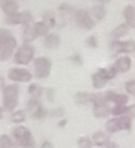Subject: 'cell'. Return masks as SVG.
<instances>
[{
	"mask_svg": "<svg viewBox=\"0 0 135 148\" xmlns=\"http://www.w3.org/2000/svg\"><path fill=\"white\" fill-rule=\"evenodd\" d=\"M130 65H131V60L130 58L128 57H122L116 62V67L117 71L119 72H126L127 70L130 68Z\"/></svg>",
	"mask_w": 135,
	"mask_h": 148,
	"instance_id": "15",
	"label": "cell"
},
{
	"mask_svg": "<svg viewBox=\"0 0 135 148\" xmlns=\"http://www.w3.org/2000/svg\"><path fill=\"white\" fill-rule=\"evenodd\" d=\"M43 87L41 85L37 84V83H32L29 86V93L33 99H41V97L43 95Z\"/></svg>",
	"mask_w": 135,
	"mask_h": 148,
	"instance_id": "18",
	"label": "cell"
},
{
	"mask_svg": "<svg viewBox=\"0 0 135 148\" xmlns=\"http://www.w3.org/2000/svg\"><path fill=\"white\" fill-rule=\"evenodd\" d=\"M108 141H109L108 135L103 133V132H96L92 136V142L98 146L105 145L106 143H108Z\"/></svg>",
	"mask_w": 135,
	"mask_h": 148,
	"instance_id": "20",
	"label": "cell"
},
{
	"mask_svg": "<svg viewBox=\"0 0 135 148\" xmlns=\"http://www.w3.org/2000/svg\"><path fill=\"white\" fill-rule=\"evenodd\" d=\"M46 97H47L49 103H53L55 99V90L53 88H48L46 90Z\"/></svg>",
	"mask_w": 135,
	"mask_h": 148,
	"instance_id": "36",
	"label": "cell"
},
{
	"mask_svg": "<svg viewBox=\"0 0 135 148\" xmlns=\"http://www.w3.org/2000/svg\"><path fill=\"white\" fill-rule=\"evenodd\" d=\"M13 145L12 140L6 134L0 136V148H11Z\"/></svg>",
	"mask_w": 135,
	"mask_h": 148,
	"instance_id": "28",
	"label": "cell"
},
{
	"mask_svg": "<svg viewBox=\"0 0 135 148\" xmlns=\"http://www.w3.org/2000/svg\"><path fill=\"white\" fill-rule=\"evenodd\" d=\"M66 125H67V120H66V119H64V120H62V121H60L59 124H58V126H59V127H61V128L65 127Z\"/></svg>",
	"mask_w": 135,
	"mask_h": 148,
	"instance_id": "41",
	"label": "cell"
},
{
	"mask_svg": "<svg viewBox=\"0 0 135 148\" xmlns=\"http://www.w3.org/2000/svg\"><path fill=\"white\" fill-rule=\"evenodd\" d=\"M13 136L21 147L32 148L35 145V139H34L33 134L25 126H17V128H14Z\"/></svg>",
	"mask_w": 135,
	"mask_h": 148,
	"instance_id": "4",
	"label": "cell"
},
{
	"mask_svg": "<svg viewBox=\"0 0 135 148\" xmlns=\"http://www.w3.org/2000/svg\"><path fill=\"white\" fill-rule=\"evenodd\" d=\"M42 148H54V146L50 141H45L42 144Z\"/></svg>",
	"mask_w": 135,
	"mask_h": 148,
	"instance_id": "39",
	"label": "cell"
},
{
	"mask_svg": "<svg viewBox=\"0 0 135 148\" xmlns=\"http://www.w3.org/2000/svg\"><path fill=\"white\" fill-rule=\"evenodd\" d=\"M124 15H125V18H126L127 23H128V25H132V27H135V10H134V7L131 6V5H128V6L125 7Z\"/></svg>",
	"mask_w": 135,
	"mask_h": 148,
	"instance_id": "19",
	"label": "cell"
},
{
	"mask_svg": "<svg viewBox=\"0 0 135 148\" xmlns=\"http://www.w3.org/2000/svg\"><path fill=\"white\" fill-rule=\"evenodd\" d=\"M49 29L50 27L42 21H37L34 23L32 27L27 25V29L25 32V40L28 43H31L32 41H34L35 39L40 37H46L47 35H49Z\"/></svg>",
	"mask_w": 135,
	"mask_h": 148,
	"instance_id": "2",
	"label": "cell"
},
{
	"mask_svg": "<svg viewBox=\"0 0 135 148\" xmlns=\"http://www.w3.org/2000/svg\"><path fill=\"white\" fill-rule=\"evenodd\" d=\"M32 19H33V16L30 11H21V12H17L10 16H7L6 21L9 25H23L27 27L30 25Z\"/></svg>",
	"mask_w": 135,
	"mask_h": 148,
	"instance_id": "10",
	"label": "cell"
},
{
	"mask_svg": "<svg viewBox=\"0 0 135 148\" xmlns=\"http://www.w3.org/2000/svg\"><path fill=\"white\" fill-rule=\"evenodd\" d=\"M92 14H94V16L96 17V19H98V21L103 19L107 14L106 9H105L103 6H100V5H96V6H94V8L92 9Z\"/></svg>",
	"mask_w": 135,
	"mask_h": 148,
	"instance_id": "26",
	"label": "cell"
},
{
	"mask_svg": "<svg viewBox=\"0 0 135 148\" xmlns=\"http://www.w3.org/2000/svg\"><path fill=\"white\" fill-rule=\"evenodd\" d=\"M69 59L77 66H80L82 64V58H81V56H80L79 54H74V55H72Z\"/></svg>",
	"mask_w": 135,
	"mask_h": 148,
	"instance_id": "35",
	"label": "cell"
},
{
	"mask_svg": "<svg viewBox=\"0 0 135 148\" xmlns=\"http://www.w3.org/2000/svg\"><path fill=\"white\" fill-rule=\"evenodd\" d=\"M28 111L32 115V117L38 120L44 119L48 116V111L42 106V103L38 99L32 97L30 99L28 103Z\"/></svg>",
	"mask_w": 135,
	"mask_h": 148,
	"instance_id": "6",
	"label": "cell"
},
{
	"mask_svg": "<svg viewBox=\"0 0 135 148\" xmlns=\"http://www.w3.org/2000/svg\"><path fill=\"white\" fill-rule=\"evenodd\" d=\"M98 72H100L101 75H102L104 78L109 80V79H112L116 76L117 69L115 66H112V67H110V68H103V69H100Z\"/></svg>",
	"mask_w": 135,
	"mask_h": 148,
	"instance_id": "22",
	"label": "cell"
},
{
	"mask_svg": "<svg viewBox=\"0 0 135 148\" xmlns=\"http://www.w3.org/2000/svg\"><path fill=\"white\" fill-rule=\"evenodd\" d=\"M92 97L94 95L88 92H77L74 97L75 101L78 105H84L87 103H92Z\"/></svg>",
	"mask_w": 135,
	"mask_h": 148,
	"instance_id": "17",
	"label": "cell"
},
{
	"mask_svg": "<svg viewBox=\"0 0 135 148\" xmlns=\"http://www.w3.org/2000/svg\"><path fill=\"white\" fill-rule=\"evenodd\" d=\"M127 112H129V113H130L131 115L134 116V117H135V105L134 106H131V107L129 108L128 111H127Z\"/></svg>",
	"mask_w": 135,
	"mask_h": 148,
	"instance_id": "40",
	"label": "cell"
},
{
	"mask_svg": "<svg viewBox=\"0 0 135 148\" xmlns=\"http://www.w3.org/2000/svg\"><path fill=\"white\" fill-rule=\"evenodd\" d=\"M34 69H35V75L38 78H47L51 73L52 63L46 57L36 58L34 61Z\"/></svg>",
	"mask_w": 135,
	"mask_h": 148,
	"instance_id": "5",
	"label": "cell"
},
{
	"mask_svg": "<svg viewBox=\"0 0 135 148\" xmlns=\"http://www.w3.org/2000/svg\"><path fill=\"white\" fill-rule=\"evenodd\" d=\"M11 37V33L7 29H0V45Z\"/></svg>",
	"mask_w": 135,
	"mask_h": 148,
	"instance_id": "32",
	"label": "cell"
},
{
	"mask_svg": "<svg viewBox=\"0 0 135 148\" xmlns=\"http://www.w3.org/2000/svg\"><path fill=\"white\" fill-rule=\"evenodd\" d=\"M126 87V90L128 91L131 95H135V81H128V82L125 84Z\"/></svg>",
	"mask_w": 135,
	"mask_h": 148,
	"instance_id": "37",
	"label": "cell"
},
{
	"mask_svg": "<svg viewBox=\"0 0 135 148\" xmlns=\"http://www.w3.org/2000/svg\"><path fill=\"white\" fill-rule=\"evenodd\" d=\"M86 44H87L90 47L96 48V46H98V40H96V38L94 37V36H90V37H88L87 40H86Z\"/></svg>",
	"mask_w": 135,
	"mask_h": 148,
	"instance_id": "38",
	"label": "cell"
},
{
	"mask_svg": "<svg viewBox=\"0 0 135 148\" xmlns=\"http://www.w3.org/2000/svg\"><path fill=\"white\" fill-rule=\"evenodd\" d=\"M127 111H128V109H127L124 105H117L116 107L112 110V113L114 114V115H122L123 113H125V112H127Z\"/></svg>",
	"mask_w": 135,
	"mask_h": 148,
	"instance_id": "34",
	"label": "cell"
},
{
	"mask_svg": "<svg viewBox=\"0 0 135 148\" xmlns=\"http://www.w3.org/2000/svg\"><path fill=\"white\" fill-rule=\"evenodd\" d=\"M127 32H128V25L123 23V25L117 27L115 29H113L111 35H112V37H114V38H120V37H122V36H124Z\"/></svg>",
	"mask_w": 135,
	"mask_h": 148,
	"instance_id": "25",
	"label": "cell"
},
{
	"mask_svg": "<svg viewBox=\"0 0 135 148\" xmlns=\"http://www.w3.org/2000/svg\"><path fill=\"white\" fill-rule=\"evenodd\" d=\"M0 6L7 16H10V15L19 12V4L15 0H5V1L0 3Z\"/></svg>",
	"mask_w": 135,
	"mask_h": 148,
	"instance_id": "12",
	"label": "cell"
},
{
	"mask_svg": "<svg viewBox=\"0 0 135 148\" xmlns=\"http://www.w3.org/2000/svg\"><path fill=\"white\" fill-rule=\"evenodd\" d=\"M43 21L48 25L49 27H54L56 25V18L53 13L51 12H45L43 15Z\"/></svg>",
	"mask_w": 135,
	"mask_h": 148,
	"instance_id": "27",
	"label": "cell"
},
{
	"mask_svg": "<svg viewBox=\"0 0 135 148\" xmlns=\"http://www.w3.org/2000/svg\"><path fill=\"white\" fill-rule=\"evenodd\" d=\"M59 10L60 12H62L63 14H66V15H70L72 13H75V11L72 9V7H70L68 4L66 3H62L61 5L59 6Z\"/></svg>",
	"mask_w": 135,
	"mask_h": 148,
	"instance_id": "31",
	"label": "cell"
},
{
	"mask_svg": "<svg viewBox=\"0 0 135 148\" xmlns=\"http://www.w3.org/2000/svg\"><path fill=\"white\" fill-rule=\"evenodd\" d=\"M107 148H116V145H115L114 143H111V142H110V143L108 144V147H107Z\"/></svg>",
	"mask_w": 135,
	"mask_h": 148,
	"instance_id": "42",
	"label": "cell"
},
{
	"mask_svg": "<svg viewBox=\"0 0 135 148\" xmlns=\"http://www.w3.org/2000/svg\"><path fill=\"white\" fill-rule=\"evenodd\" d=\"M108 101H114L117 105H125L128 101V97L124 95H117L113 91H108L105 93Z\"/></svg>",
	"mask_w": 135,
	"mask_h": 148,
	"instance_id": "14",
	"label": "cell"
},
{
	"mask_svg": "<svg viewBox=\"0 0 135 148\" xmlns=\"http://www.w3.org/2000/svg\"><path fill=\"white\" fill-rule=\"evenodd\" d=\"M117 122H118V126L119 129L123 130V129H130L131 127V119L129 116H122V117L118 118L117 119Z\"/></svg>",
	"mask_w": 135,
	"mask_h": 148,
	"instance_id": "24",
	"label": "cell"
},
{
	"mask_svg": "<svg viewBox=\"0 0 135 148\" xmlns=\"http://www.w3.org/2000/svg\"><path fill=\"white\" fill-rule=\"evenodd\" d=\"M98 1L102 3H108V2H110L111 0H98Z\"/></svg>",
	"mask_w": 135,
	"mask_h": 148,
	"instance_id": "44",
	"label": "cell"
},
{
	"mask_svg": "<svg viewBox=\"0 0 135 148\" xmlns=\"http://www.w3.org/2000/svg\"><path fill=\"white\" fill-rule=\"evenodd\" d=\"M92 85H94L96 88H102V87H104L106 82L108 81L106 78H104V77L101 75L100 72L92 74Z\"/></svg>",
	"mask_w": 135,
	"mask_h": 148,
	"instance_id": "21",
	"label": "cell"
},
{
	"mask_svg": "<svg viewBox=\"0 0 135 148\" xmlns=\"http://www.w3.org/2000/svg\"><path fill=\"white\" fill-rule=\"evenodd\" d=\"M7 76L14 82H29L33 78V74L25 68H12L8 71Z\"/></svg>",
	"mask_w": 135,
	"mask_h": 148,
	"instance_id": "7",
	"label": "cell"
},
{
	"mask_svg": "<svg viewBox=\"0 0 135 148\" xmlns=\"http://www.w3.org/2000/svg\"><path fill=\"white\" fill-rule=\"evenodd\" d=\"M19 103V87L15 84L7 85L3 89V107L6 111H13Z\"/></svg>",
	"mask_w": 135,
	"mask_h": 148,
	"instance_id": "1",
	"label": "cell"
},
{
	"mask_svg": "<svg viewBox=\"0 0 135 148\" xmlns=\"http://www.w3.org/2000/svg\"><path fill=\"white\" fill-rule=\"evenodd\" d=\"M106 128L109 132H111V133L120 131L119 126H118V122H117V119H112V120H110V121H108V123L106 124Z\"/></svg>",
	"mask_w": 135,
	"mask_h": 148,
	"instance_id": "29",
	"label": "cell"
},
{
	"mask_svg": "<svg viewBox=\"0 0 135 148\" xmlns=\"http://www.w3.org/2000/svg\"><path fill=\"white\" fill-rule=\"evenodd\" d=\"M111 48L114 51L121 53V52H126V53H131L135 51V43L133 41H113L111 44Z\"/></svg>",
	"mask_w": 135,
	"mask_h": 148,
	"instance_id": "11",
	"label": "cell"
},
{
	"mask_svg": "<svg viewBox=\"0 0 135 148\" xmlns=\"http://www.w3.org/2000/svg\"><path fill=\"white\" fill-rule=\"evenodd\" d=\"M2 117H3V109L0 107V119H2Z\"/></svg>",
	"mask_w": 135,
	"mask_h": 148,
	"instance_id": "43",
	"label": "cell"
},
{
	"mask_svg": "<svg viewBox=\"0 0 135 148\" xmlns=\"http://www.w3.org/2000/svg\"><path fill=\"white\" fill-rule=\"evenodd\" d=\"M3 1H5V0H0V3H1V2H3Z\"/></svg>",
	"mask_w": 135,
	"mask_h": 148,
	"instance_id": "45",
	"label": "cell"
},
{
	"mask_svg": "<svg viewBox=\"0 0 135 148\" xmlns=\"http://www.w3.org/2000/svg\"><path fill=\"white\" fill-rule=\"evenodd\" d=\"M61 43V39L57 34H49L45 37L44 40V46L48 49H56L59 47Z\"/></svg>",
	"mask_w": 135,
	"mask_h": 148,
	"instance_id": "13",
	"label": "cell"
},
{
	"mask_svg": "<svg viewBox=\"0 0 135 148\" xmlns=\"http://www.w3.org/2000/svg\"><path fill=\"white\" fill-rule=\"evenodd\" d=\"M17 46V40L11 36L8 40L0 45V61H5L10 58Z\"/></svg>",
	"mask_w": 135,
	"mask_h": 148,
	"instance_id": "9",
	"label": "cell"
},
{
	"mask_svg": "<svg viewBox=\"0 0 135 148\" xmlns=\"http://www.w3.org/2000/svg\"><path fill=\"white\" fill-rule=\"evenodd\" d=\"M94 114L96 117L104 118L110 114V109L107 106V103H101V105H94Z\"/></svg>",
	"mask_w": 135,
	"mask_h": 148,
	"instance_id": "16",
	"label": "cell"
},
{
	"mask_svg": "<svg viewBox=\"0 0 135 148\" xmlns=\"http://www.w3.org/2000/svg\"><path fill=\"white\" fill-rule=\"evenodd\" d=\"M74 18L77 23V25L81 29H92L94 27V21L88 14L87 11L83 10V9H79L76 10L74 13Z\"/></svg>",
	"mask_w": 135,
	"mask_h": 148,
	"instance_id": "8",
	"label": "cell"
},
{
	"mask_svg": "<svg viewBox=\"0 0 135 148\" xmlns=\"http://www.w3.org/2000/svg\"><path fill=\"white\" fill-rule=\"evenodd\" d=\"M77 143L79 148H92V141L88 138H80Z\"/></svg>",
	"mask_w": 135,
	"mask_h": 148,
	"instance_id": "30",
	"label": "cell"
},
{
	"mask_svg": "<svg viewBox=\"0 0 135 148\" xmlns=\"http://www.w3.org/2000/svg\"><path fill=\"white\" fill-rule=\"evenodd\" d=\"M35 56V48L31 43L25 42L17 49L14 54V61L19 65H28Z\"/></svg>",
	"mask_w": 135,
	"mask_h": 148,
	"instance_id": "3",
	"label": "cell"
},
{
	"mask_svg": "<svg viewBox=\"0 0 135 148\" xmlns=\"http://www.w3.org/2000/svg\"><path fill=\"white\" fill-rule=\"evenodd\" d=\"M49 115L51 117H54V118H59V117H62L64 115V109L61 107L59 108H56V109H53L50 111Z\"/></svg>",
	"mask_w": 135,
	"mask_h": 148,
	"instance_id": "33",
	"label": "cell"
},
{
	"mask_svg": "<svg viewBox=\"0 0 135 148\" xmlns=\"http://www.w3.org/2000/svg\"><path fill=\"white\" fill-rule=\"evenodd\" d=\"M11 121L15 124H21L25 121V112L23 110H17L11 115Z\"/></svg>",
	"mask_w": 135,
	"mask_h": 148,
	"instance_id": "23",
	"label": "cell"
}]
</instances>
